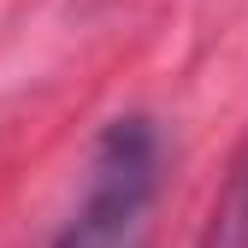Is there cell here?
<instances>
[{
    "label": "cell",
    "instance_id": "cell-2",
    "mask_svg": "<svg viewBox=\"0 0 248 248\" xmlns=\"http://www.w3.org/2000/svg\"><path fill=\"white\" fill-rule=\"evenodd\" d=\"M195 248H248V142L231 160V177L219 183V195L207 207V225H201Z\"/></svg>",
    "mask_w": 248,
    "mask_h": 248
},
{
    "label": "cell",
    "instance_id": "cell-1",
    "mask_svg": "<svg viewBox=\"0 0 248 248\" xmlns=\"http://www.w3.org/2000/svg\"><path fill=\"white\" fill-rule=\"evenodd\" d=\"M166 183V136L148 112H118L89 148V183L47 248H148Z\"/></svg>",
    "mask_w": 248,
    "mask_h": 248
}]
</instances>
